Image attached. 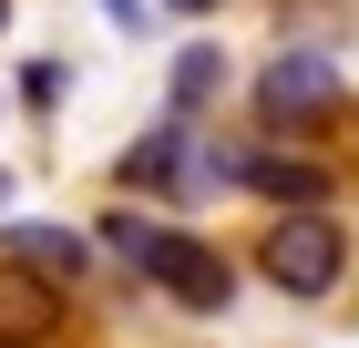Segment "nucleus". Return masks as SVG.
<instances>
[{
	"label": "nucleus",
	"instance_id": "obj_11",
	"mask_svg": "<svg viewBox=\"0 0 359 348\" xmlns=\"http://www.w3.org/2000/svg\"><path fill=\"white\" fill-rule=\"evenodd\" d=\"M0 205H11V174H0Z\"/></svg>",
	"mask_w": 359,
	"mask_h": 348
},
{
	"label": "nucleus",
	"instance_id": "obj_7",
	"mask_svg": "<svg viewBox=\"0 0 359 348\" xmlns=\"http://www.w3.org/2000/svg\"><path fill=\"white\" fill-rule=\"evenodd\" d=\"M0 236H11V267H31L41 287H72L83 277V236L72 225H0Z\"/></svg>",
	"mask_w": 359,
	"mask_h": 348
},
{
	"label": "nucleus",
	"instance_id": "obj_2",
	"mask_svg": "<svg viewBox=\"0 0 359 348\" xmlns=\"http://www.w3.org/2000/svg\"><path fill=\"white\" fill-rule=\"evenodd\" d=\"M205 185H236V195H267L277 215H329L339 205V174L298 144H205Z\"/></svg>",
	"mask_w": 359,
	"mask_h": 348
},
{
	"label": "nucleus",
	"instance_id": "obj_9",
	"mask_svg": "<svg viewBox=\"0 0 359 348\" xmlns=\"http://www.w3.org/2000/svg\"><path fill=\"white\" fill-rule=\"evenodd\" d=\"M103 11H113V21H123V31H134V21H144V0H103Z\"/></svg>",
	"mask_w": 359,
	"mask_h": 348
},
{
	"label": "nucleus",
	"instance_id": "obj_6",
	"mask_svg": "<svg viewBox=\"0 0 359 348\" xmlns=\"http://www.w3.org/2000/svg\"><path fill=\"white\" fill-rule=\"evenodd\" d=\"M62 338V287H41L31 267H0V348H52Z\"/></svg>",
	"mask_w": 359,
	"mask_h": 348
},
{
	"label": "nucleus",
	"instance_id": "obj_8",
	"mask_svg": "<svg viewBox=\"0 0 359 348\" xmlns=\"http://www.w3.org/2000/svg\"><path fill=\"white\" fill-rule=\"evenodd\" d=\"M216 92H226V52L216 41H185V52H175V123H195Z\"/></svg>",
	"mask_w": 359,
	"mask_h": 348
},
{
	"label": "nucleus",
	"instance_id": "obj_10",
	"mask_svg": "<svg viewBox=\"0 0 359 348\" xmlns=\"http://www.w3.org/2000/svg\"><path fill=\"white\" fill-rule=\"evenodd\" d=\"M165 11H216V0H165Z\"/></svg>",
	"mask_w": 359,
	"mask_h": 348
},
{
	"label": "nucleus",
	"instance_id": "obj_3",
	"mask_svg": "<svg viewBox=\"0 0 359 348\" xmlns=\"http://www.w3.org/2000/svg\"><path fill=\"white\" fill-rule=\"evenodd\" d=\"M257 277H267L277 297H329L339 277H349V225H339V215H267Z\"/></svg>",
	"mask_w": 359,
	"mask_h": 348
},
{
	"label": "nucleus",
	"instance_id": "obj_4",
	"mask_svg": "<svg viewBox=\"0 0 359 348\" xmlns=\"http://www.w3.org/2000/svg\"><path fill=\"white\" fill-rule=\"evenodd\" d=\"M329 103H339V52H277L267 72H257V113H267L277 134L318 123Z\"/></svg>",
	"mask_w": 359,
	"mask_h": 348
},
{
	"label": "nucleus",
	"instance_id": "obj_5",
	"mask_svg": "<svg viewBox=\"0 0 359 348\" xmlns=\"http://www.w3.org/2000/svg\"><path fill=\"white\" fill-rule=\"evenodd\" d=\"M123 185H144V195H175V185H205V144H195V123H154V134L123 154Z\"/></svg>",
	"mask_w": 359,
	"mask_h": 348
},
{
	"label": "nucleus",
	"instance_id": "obj_1",
	"mask_svg": "<svg viewBox=\"0 0 359 348\" xmlns=\"http://www.w3.org/2000/svg\"><path fill=\"white\" fill-rule=\"evenodd\" d=\"M103 246H113L154 297H175V307H195V318L236 307V256L205 246V236H185V225H154V215L123 205V215H103Z\"/></svg>",
	"mask_w": 359,
	"mask_h": 348
}]
</instances>
